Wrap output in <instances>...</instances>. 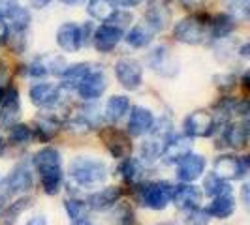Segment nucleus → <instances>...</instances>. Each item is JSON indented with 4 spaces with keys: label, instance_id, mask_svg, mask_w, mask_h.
<instances>
[{
    "label": "nucleus",
    "instance_id": "nucleus-1",
    "mask_svg": "<svg viewBox=\"0 0 250 225\" xmlns=\"http://www.w3.org/2000/svg\"><path fill=\"white\" fill-rule=\"evenodd\" d=\"M70 176L79 186H98L107 178V165L96 158L77 156L70 163Z\"/></svg>",
    "mask_w": 250,
    "mask_h": 225
},
{
    "label": "nucleus",
    "instance_id": "nucleus-2",
    "mask_svg": "<svg viewBox=\"0 0 250 225\" xmlns=\"http://www.w3.org/2000/svg\"><path fill=\"white\" fill-rule=\"evenodd\" d=\"M150 137L141 145V158L145 162H154L156 158H160V152H162L164 145L167 143V139L171 137V122L169 118H162L158 124L149 130Z\"/></svg>",
    "mask_w": 250,
    "mask_h": 225
},
{
    "label": "nucleus",
    "instance_id": "nucleus-3",
    "mask_svg": "<svg viewBox=\"0 0 250 225\" xmlns=\"http://www.w3.org/2000/svg\"><path fill=\"white\" fill-rule=\"evenodd\" d=\"M171 189L173 186H169L167 182H149V184L141 186L139 199L147 208L164 210L171 203Z\"/></svg>",
    "mask_w": 250,
    "mask_h": 225
},
{
    "label": "nucleus",
    "instance_id": "nucleus-4",
    "mask_svg": "<svg viewBox=\"0 0 250 225\" xmlns=\"http://www.w3.org/2000/svg\"><path fill=\"white\" fill-rule=\"evenodd\" d=\"M213 173L222 180H239L245 178L249 173V158H235V156H218L213 163Z\"/></svg>",
    "mask_w": 250,
    "mask_h": 225
},
{
    "label": "nucleus",
    "instance_id": "nucleus-5",
    "mask_svg": "<svg viewBox=\"0 0 250 225\" xmlns=\"http://www.w3.org/2000/svg\"><path fill=\"white\" fill-rule=\"evenodd\" d=\"M173 36L177 41L187 43V45H198L205 39V23L200 17L192 15L183 21H179L173 28Z\"/></svg>",
    "mask_w": 250,
    "mask_h": 225
},
{
    "label": "nucleus",
    "instance_id": "nucleus-6",
    "mask_svg": "<svg viewBox=\"0 0 250 225\" xmlns=\"http://www.w3.org/2000/svg\"><path fill=\"white\" fill-rule=\"evenodd\" d=\"M115 75L121 87L126 90H138L143 83V68L134 58H121L115 64Z\"/></svg>",
    "mask_w": 250,
    "mask_h": 225
},
{
    "label": "nucleus",
    "instance_id": "nucleus-7",
    "mask_svg": "<svg viewBox=\"0 0 250 225\" xmlns=\"http://www.w3.org/2000/svg\"><path fill=\"white\" fill-rule=\"evenodd\" d=\"M100 137L113 158H128L132 154L130 135L123 130H119V128H104L100 131Z\"/></svg>",
    "mask_w": 250,
    "mask_h": 225
},
{
    "label": "nucleus",
    "instance_id": "nucleus-8",
    "mask_svg": "<svg viewBox=\"0 0 250 225\" xmlns=\"http://www.w3.org/2000/svg\"><path fill=\"white\" fill-rule=\"evenodd\" d=\"M216 130L214 116L207 111H194L185 118V131L188 137H209Z\"/></svg>",
    "mask_w": 250,
    "mask_h": 225
},
{
    "label": "nucleus",
    "instance_id": "nucleus-9",
    "mask_svg": "<svg viewBox=\"0 0 250 225\" xmlns=\"http://www.w3.org/2000/svg\"><path fill=\"white\" fill-rule=\"evenodd\" d=\"M34 184L32 180V173H30V167L28 163L21 162L17 163L12 169V173L8 175V178L4 180V188H6V193L13 195V193H25L28 191Z\"/></svg>",
    "mask_w": 250,
    "mask_h": 225
},
{
    "label": "nucleus",
    "instance_id": "nucleus-10",
    "mask_svg": "<svg viewBox=\"0 0 250 225\" xmlns=\"http://www.w3.org/2000/svg\"><path fill=\"white\" fill-rule=\"evenodd\" d=\"M0 130H10L13 124L19 122L21 116V100L19 92L15 88H10L4 94V100L0 103Z\"/></svg>",
    "mask_w": 250,
    "mask_h": 225
},
{
    "label": "nucleus",
    "instance_id": "nucleus-11",
    "mask_svg": "<svg viewBox=\"0 0 250 225\" xmlns=\"http://www.w3.org/2000/svg\"><path fill=\"white\" fill-rule=\"evenodd\" d=\"M105 88H107V79H105L104 72L92 68L75 90L79 92V96L83 100H96V98H100L102 94L105 92Z\"/></svg>",
    "mask_w": 250,
    "mask_h": 225
},
{
    "label": "nucleus",
    "instance_id": "nucleus-12",
    "mask_svg": "<svg viewBox=\"0 0 250 225\" xmlns=\"http://www.w3.org/2000/svg\"><path fill=\"white\" fill-rule=\"evenodd\" d=\"M192 152V137L188 135H171L164 145L160 158L166 163H179L187 154Z\"/></svg>",
    "mask_w": 250,
    "mask_h": 225
},
{
    "label": "nucleus",
    "instance_id": "nucleus-13",
    "mask_svg": "<svg viewBox=\"0 0 250 225\" xmlns=\"http://www.w3.org/2000/svg\"><path fill=\"white\" fill-rule=\"evenodd\" d=\"M66 60L62 56L57 55H43L36 58L34 62L28 66V74L32 77H45V75H62V72L66 70Z\"/></svg>",
    "mask_w": 250,
    "mask_h": 225
},
{
    "label": "nucleus",
    "instance_id": "nucleus-14",
    "mask_svg": "<svg viewBox=\"0 0 250 225\" xmlns=\"http://www.w3.org/2000/svg\"><path fill=\"white\" fill-rule=\"evenodd\" d=\"M62 98V88L51 83H38L30 88V101L36 107H55Z\"/></svg>",
    "mask_w": 250,
    "mask_h": 225
},
{
    "label": "nucleus",
    "instance_id": "nucleus-15",
    "mask_svg": "<svg viewBox=\"0 0 250 225\" xmlns=\"http://www.w3.org/2000/svg\"><path fill=\"white\" fill-rule=\"evenodd\" d=\"M205 171V158L200 154H187L177 165V176L181 182H194Z\"/></svg>",
    "mask_w": 250,
    "mask_h": 225
},
{
    "label": "nucleus",
    "instance_id": "nucleus-16",
    "mask_svg": "<svg viewBox=\"0 0 250 225\" xmlns=\"http://www.w3.org/2000/svg\"><path fill=\"white\" fill-rule=\"evenodd\" d=\"M201 201V191L192 182H183L171 189V203L181 210L198 206Z\"/></svg>",
    "mask_w": 250,
    "mask_h": 225
},
{
    "label": "nucleus",
    "instance_id": "nucleus-17",
    "mask_svg": "<svg viewBox=\"0 0 250 225\" xmlns=\"http://www.w3.org/2000/svg\"><path fill=\"white\" fill-rule=\"evenodd\" d=\"M152 124H154L152 112L149 109H145V107H141V105H136V107H132V112H130L128 135H134V137L145 135V133H149Z\"/></svg>",
    "mask_w": 250,
    "mask_h": 225
},
{
    "label": "nucleus",
    "instance_id": "nucleus-18",
    "mask_svg": "<svg viewBox=\"0 0 250 225\" xmlns=\"http://www.w3.org/2000/svg\"><path fill=\"white\" fill-rule=\"evenodd\" d=\"M92 39H94V45L100 53H109L123 39V30H119L117 26L113 25H102L94 30Z\"/></svg>",
    "mask_w": 250,
    "mask_h": 225
},
{
    "label": "nucleus",
    "instance_id": "nucleus-19",
    "mask_svg": "<svg viewBox=\"0 0 250 225\" xmlns=\"http://www.w3.org/2000/svg\"><path fill=\"white\" fill-rule=\"evenodd\" d=\"M57 43L62 51L68 53H75L77 49H81V32L79 26L75 23H64L59 26L57 30Z\"/></svg>",
    "mask_w": 250,
    "mask_h": 225
},
{
    "label": "nucleus",
    "instance_id": "nucleus-20",
    "mask_svg": "<svg viewBox=\"0 0 250 225\" xmlns=\"http://www.w3.org/2000/svg\"><path fill=\"white\" fill-rule=\"evenodd\" d=\"M121 195H123L121 188H115V186L104 188V189L92 193L88 197L87 205L88 208H92V210H107V208H111V206H115L119 203Z\"/></svg>",
    "mask_w": 250,
    "mask_h": 225
},
{
    "label": "nucleus",
    "instance_id": "nucleus-21",
    "mask_svg": "<svg viewBox=\"0 0 250 225\" xmlns=\"http://www.w3.org/2000/svg\"><path fill=\"white\" fill-rule=\"evenodd\" d=\"M150 68H154V72L162 75H175L177 74V62L171 58V55L167 53L166 47H158L152 51L150 55Z\"/></svg>",
    "mask_w": 250,
    "mask_h": 225
},
{
    "label": "nucleus",
    "instance_id": "nucleus-22",
    "mask_svg": "<svg viewBox=\"0 0 250 225\" xmlns=\"http://www.w3.org/2000/svg\"><path fill=\"white\" fill-rule=\"evenodd\" d=\"M233 212H235V199H233L231 193L216 195L213 203L207 206V214L218 218V220H226V218H229Z\"/></svg>",
    "mask_w": 250,
    "mask_h": 225
},
{
    "label": "nucleus",
    "instance_id": "nucleus-23",
    "mask_svg": "<svg viewBox=\"0 0 250 225\" xmlns=\"http://www.w3.org/2000/svg\"><path fill=\"white\" fill-rule=\"evenodd\" d=\"M226 143L235 150H241L247 147L249 141V122H241V124H229L224 131Z\"/></svg>",
    "mask_w": 250,
    "mask_h": 225
},
{
    "label": "nucleus",
    "instance_id": "nucleus-24",
    "mask_svg": "<svg viewBox=\"0 0 250 225\" xmlns=\"http://www.w3.org/2000/svg\"><path fill=\"white\" fill-rule=\"evenodd\" d=\"M40 173V180H42V188L47 195H57L61 191L62 186V167H49V169H43V171H38Z\"/></svg>",
    "mask_w": 250,
    "mask_h": 225
},
{
    "label": "nucleus",
    "instance_id": "nucleus-25",
    "mask_svg": "<svg viewBox=\"0 0 250 225\" xmlns=\"http://www.w3.org/2000/svg\"><path fill=\"white\" fill-rule=\"evenodd\" d=\"M117 0H88L87 12L96 21H109L117 12Z\"/></svg>",
    "mask_w": 250,
    "mask_h": 225
},
{
    "label": "nucleus",
    "instance_id": "nucleus-26",
    "mask_svg": "<svg viewBox=\"0 0 250 225\" xmlns=\"http://www.w3.org/2000/svg\"><path fill=\"white\" fill-rule=\"evenodd\" d=\"M92 70L90 64H74V66H66L62 72V87L64 88H77L81 85V81L87 77V74Z\"/></svg>",
    "mask_w": 250,
    "mask_h": 225
},
{
    "label": "nucleus",
    "instance_id": "nucleus-27",
    "mask_svg": "<svg viewBox=\"0 0 250 225\" xmlns=\"http://www.w3.org/2000/svg\"><path fill=\"white\" fill-rule=\"evenodd\" d=\"M32 163L36 167V171H43V169H49V167H59L62 163V158H61V152L53 147H45L40 152L34 154L32 158Z\"/></svg>",
    "mask_w": 250,
    "mask_h": 225
},
{
    "label": "nucleus",
    "instance_id": "nucleus-28",
    "mask_svg": "<svg viewBox=\"0 0 250 225\" xmlns=\"http://www.w3.org/2000/svg\"><path fill=\"white\" fill-rule=\"evenodd\" d=\"M130 109V100L126 96H113L105 103V116L109 122H119Z\"/></svg>",
    "mask_w": 250,
    "mask_h": 225
},
{
    "label": "nucleus",
    "instance_id": "nucleus-29",
    "mask_svg": "<svg viewBox=\"0 0 250 225\" xmlns=\"http://www.w3.org/2000/svg\"><path fill=\"white\" fill-rule=\"evenodd\" d=\"M145 21L150 30H164L167 23H169V12L166 6H150L147 15H145Z\"/></svg>",
    "mask_w": 250,
    "mask_h": 225
},
{
    "label": "nucleus",
    "instance_id": "nucleus-30",
    "mask_svg": "<svg viewBox=\"0 0 250 225\" xmlns=\"http://www.w3.org/2000/svg\"><path fill=\"white\" fill-rule=\"evenodd\" d=\"M32 203H34L32 197H21V199L10 203V206L2 212V222H4L6 225H13L15 222H17V218H19L21 214L32 206Z\"/></svg>",
    "mask_w": 250,
    "mask_h": 225
},
{
    "label": "nucleus",
    "instance_id": "nucleus-31",
    "mask_svg": "<svg viewBox=\"0 0 250 225\" xmlns=\"http://www.w3.org/2000/svg\"><path fill=\"white\" fill-rule=\"evenodd\" d=\"M126 41H128V45H132L136 49H143V47H147L152 41V30L147 25L134 26L132 30H128Z\"/></svg>",
    "mask_w": 250,
    "mask_h": 225
},
{
    "label": "nucleus",
    "instance_id": "nucleus-32",
    "mask_svg": "<svg viewBox=\"0 0 250 225\" xmlns=\"http://www.w3.org/2000/svg\"><path fill=\"white\" fill-rule=\"evenodd\" d=\"M235 28V21L229 15H216L211 21V36L216 39H222L228 34H231V30Z\"/></svg>",
    "mask_w": 250,
    "mask_h": 225
},
{
    "label": "nucleus",
    "instance_id": "nucleus-33",
    "mask_svg": "<svg viewBox=\"0 0 250 225\" xmlns=\"http://www.w3.org/2000/svg\"><path fill=\"white\" fill-rule=\"evenodd\" d=\"M203 188H205V193H207V195H211V197L224 195V193H231L229 182H228V180H222L220 176H216L214 173H211V175L205 176Z\"/></svg>",
    "mask_w": 250,
    "mask_h": 225
},
{
    "label": "nucleus",
    "instance_id": "nucleus-34",
    "mask_svg": "<svg viewBox=\"0 0 250 225\" xmlns=\"http://www.w3.org/2000/svg\"><path fill=\"white\" fill-rule=\"evenodd\" d=\"M121 173L125 176L128 182H139L141 178H143V173H145V169H143V163L136 160V158H125V162L121 165Z\"/></svg>",
    "mask_w": 250,
    "mask_h": 225
},
{
    "label": "nucleus",
    "instance_id": "nucleus-35",
    "mask_svg": "<svg viewBox=\"0 0 250 225\" xmlns=\"http://www.w3.org/2000/svg\"><path fill=\"white\" fill-rule=\"evenodd\" d=\"M8 21H10V26H12L15 32H25L28 25H30V12L26 10V8H21V6H17L13 13L8 17Z\"/></svg>",
    "mask_w": 250,
    "mask_h": 225
},
{
    "label": "nucleus",
    "instance_id": "nucleus-36",
    "mask_svg": "<svg viewBox=\"0 0 250 225\" xmlns=\"http://www.w3.org/2000/svg\"><path fill=\"white\" fill-rule=\"evenodd\" d=\"M64 208L68 216L77 222V220H85L88 214V205L85 201H77V199H66L64 201Z\"/></svg>",
    "mask_w": 250,
    "mask_h": 225
},
{
    "label": "nucleus",
    "instance_id": "nucleus-37",
    "mask_svg": "<svg viewBox=\"0 0 250 225\" xmlns=\"http://www.w3.org/2000/svg\"><path fill=\"white\" fill-rule=\"evenodd\" d=\"M59 128H61V124H59L55 118H51V116H43V118H40V120H38V137L43 139V141H49L51 137H55V135H57Z\"/></svg>",
    "mask_w": 250,
    "mask_h": 225
},
{
    "label": "nucleus",
    "instance_id": "nucleus-38",
    "mask_svg": "<svg viewBox=\"0 0 250 225\" xmlns=\"http://www.w3.org/2000/svg\"><path fill=\"white\" fill-rule=\"evenodd\" d=\"M10 141L12 143H17V145H23V143H28L32 139V128L26 124H13L10 130Z\"/></svg>",
    "mask_w": 250,
    "mask_h": 225
},
{
    "label": "nucleus",
    "instance_id": "nucleus-39",
    "mask_svg": "<svg viewBox=\"0 0 250 225\" xmlns=\"http://www.w3.org/2000/svg\"><path fill=\"white\" fill-rule=\"evenodd\" d=\"M209 222H211V216L207 214V210L198 208V206L188 208V214L187 218H185V225H209Z\"/></svg>",
    "mask_w": 250,
    "mask_h": 225
},
{
    "label": "nucleus",
    "instance_id": "nucleus-40",
    "mask_svg": "<svg viewBox=\"0 0 250 225\" xmlns=\"http://www.w3.org/2000/svg\"><path fill=\"white\" fill-rule=\"evenodd\" d=\"M115 225H134V210L126 205H121L115 210V218H113Z\"/></svg>",
    "mask_w": 250,
    "mask_h": 225
},
{
    "label": "nucleus",
    "instance_id": "nucleus-41",
    "mask_svg": "<svg viewBox=\"0 0 250 225\" xmlns=\"http://www.w3.org/2000/svg\"><path fill=\"white\" fill-rule=\"evenodd\" d=\"M109 25L117 26L119 30H123L125 26H128L130 23H132V13L130 12H121V10H117V12L113 13V17L107 21Z\"/></svg>",
    "mask_w": 250,
    "mask_h": 225
},
{
    "label": "nucleus",
    "instance_id": "nucleus-42",
    "mask_svg": "<svg viewBox=\"0 0 250 225\" xmlns=\"http://www.w3.org/2000/svg\"><path fill=\"white\" fill-rule=\"evenodd\" d=\"M250 10V0H231V12L235 13V17L247 19Z\"/></svg>",
    "mask_w": 250,
    "mask_h": 225
},
{
    "label": "nucleus",
    "instance_id": "nucleus-43",
    "mask_svg": "<svg viewBox=\"0 0 250 225\" xmlns=\"http://www.w3.org/2000/svg\"><path fill=\"white\" fill-rule=\"evenodd\" d=\"M17 6H19L17 0H0V19H8Z\"/></svg>",
    "mask_w": 250,
    "mask_h": 225
},
{
    "label": "nucleus",
    "instance_id": "nucleus-44",
    "mask_svg": "<svg viewBox=\"0 0 250 225\" xmlns=\"http://www.w3.org/2000/svg\"><path fill=\"white\" fill-rule=\"evenodd\" d=\"M214 81H218L216 87L222 88V90H231L235 87V77L233 75H220V77H214Z\"/></svg>",
    "mask_w": 250,
    "mask_h": 225
},
{
    "label": "nucleus",
    "instance_id": "nucleus-45",
    "mask_svg": "<svg viewBox=\"0 0 250 225\" xmlns=\"http://www.w3.org/2000/svg\"><path fill=\"white\" fill-rule=\"evenodd\" d=\"M79 32H81V47H87L88 43H90V39H92V26L85 25L79 28Z\"/></svg>",
    "mask_w": 250,
    "mask_h": 225
},
{
    "label": "nucleus",
    "instance_id": "nucleus-46",
    "mask_svg": "<svg viewBox=\"0 0 250 225\" xmlns=\"http://www.w3.org/2000/svg\"><path fill=\"white\" fill-rule=\"evenodd\" d=\"M8 34H10V28H8V23L4 19H0V45L8 39Z\"/></svg>",
    "mask_w": 250,
    "mask_h": 225
},
{
    "label": "nucleus",
    "instance_id": "nucleus-47",
    "mask_svg": "<svg viewBox=\"0 0 250 225\" xmlns=\"http://www.w3.org/2000/svg\"><path fill=\"white\" fill-rule=\"evenodd\" d=\"M241 199H243V205H245V206H249L250 205V186L249 184H245V186L241 188Z\"/></svg>",
    "mask_w": 250,
    "mask_h": 225
},
{
    "label": "nucleus",
    "instance_id": "nucleus-48",
    "mask_svg": "<svg viewBox=\"0 0 250 225\" xmlns=\"http://www.w3.org/2000/svg\"><path fill=\"white\" fill-rule=\"evenodd\" d=\"M49 2H51V0H26V4H28L30 8H36V10H42V8H45Z\"/></svg>",
    "mask_w": 250,
    "mask_h": 225
},
{
    "label": "nucleus",
    "instance_id": "nucleus-49",
    "mask_svg": "<svg viewBox=\"0 0 250 225\" xmlns=\"http://www.w3.org/2000/svg\"><path fill=\"white\" fill-rule=\"evenodd\" d=\"M181 2H183V6H185V8L190 10V8H200L205 0H181Z\"/></svg>",
    "mask_w": 250,
    "mask_h": 225
},
{
    "label": "nucleus",
    "instance_id": "nucleus-50",
    "mask_svg": "<svg viewBox=\"0 0 250 225\" xmlns=\"http://www.w3.org/2000/svg\"><path fill=\"white\" fill-rule=\"evenodd\" d=\"M26 225H47V220L43 218V216H36V218H32V220H28Z\"/></svg>",
    "mask_w": 250,
    "mask_h": 225
},
{
    "label": "nucleus",
    "instance_id": "nucleus-51",
    "mask_svg": "<svg viewBox=\"0 0 250 225\" xmlns=\"http://www.w3.org/2000/svg\"><path fill=\"white\" fill-rule=\"evenodd\" d=\"M119 4H123V6H126V8H132V6H138L141 0H117Z\"/></svg>",
    "mask_w": 250,
    "mask_h": 225
},
{
    "label": "nucleus",
    "instance_id": "nucleus-52",
    "mask_svg": "<svg viewBox=\"0 0 250 225\" xmlns=\"http://www.w3.org/2000/svg\"><path fill=\"white\" fill-rule=\"evenodd\" d=\"M169 0H150V6H166Z\"/></svg>",
    "mask_w": 250,
    "mask_h": 225
},
{
    "label": "nucleus",
    "instance_id": "nucleus-53",
    "mask_svg": "<svg viewBox=\"0 0 250 225\" xmlns=\"http://www.w3.org/2000/svg\"><path fill=\"white\" fill-rule=\"evenodd\" d=\"M72 225H94V224H92V222H88L87 218H85V220H77V222H74Z\"/></svg>",
    "mask_w": 250,
    "mask_h": 225
},
{
    "label": "nucleus",
    "instance_id": "nucleus-54",
    "mask_svg": "<svg viewBox=\"0 0 250 225\" xmlns=\"http://www.w3.org/2000/svg\"><path fill=\"white\" fill-rule=\"evenodd\" d=\"M4 94H6V90L0 87V103H2V100H4Z\"/></svg>",
    "mask_w": 250,
    "mask_h": 225
},
{
    "label": "nucleus",
    "instance_id": "nucleus-55",
    "mask_svg": "<svg viewBox=\"0 0 250 225\" xmlns=\"http://www.w3.org/2000/svg\"><path fill=\"white\" fill-rule=\"evenodd\" d=\"M64 4H77V2H81V0H62Z\"/></svg>",
    "mask_w": 250,
    "mask_h": 225
},
{
    "label": "nucleus",
    "instance_id": "nucleus-56",
    "mask_svg": "<svg viewBox=\"0 0 250 225\" xmlns=\"http://www.w3.org/2000/svg\"><path fill=\"white\" fill-rule=\"evenodd\" d=\"M2 149H4V139L0 137V152H2Z\"/></svg>",
    "mask_w": 250,
    "mask_h": 225
},
{
    "label": "nucleus",
    "instance_id": "nucleus-57",
    "mask_svg": "<svg viewBox=\"0 0 250 225\" xmlns=\"http://www.w3.org/2000/svg\"><path fill=\"white\" fill-rule=\"evenodd\" d=\"M2 70H4V62H2V60H0V72H2Z\"/></svg>",
    "mask_w": 250,
    "mask_h": 225
},
{
    "label": "nucleus",
    "instance_id": "nucleus-58",
    "mask_svg": "<svg viewBox=\"0 0 250 225\" xmlns=\"http://www.w3.org/2000/svg\"><path fill=\"white\" fill-rule=\"evenodd\" d=\"M0 208H2V201H0Z\"/></svg>",
    "mask_w": 250,
    "mask_h": 225
}]
</instances>
